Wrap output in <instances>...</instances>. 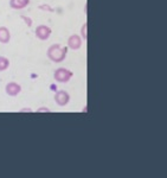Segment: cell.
I'll return each mask as SVG.
<instances>
[{"label":"cell","mask_w":167,"mask_h":178,"mask_svg":"<svg viewBox=\"0 0 167 178\" xmlns=\"http://www.w3.org/2000/svg\"><path fill=\"white\" fill-rule=\"evenodd\" d=\"M81 33H82V39H86V24L82 25V29H81Z\"/></svg>","instance_id":"10"},{"label":"cell","mask_w":167,"mask_h":178,"mask_svg":"<svg viewBox=\"0 0 167 178\" xmlns=\"http://www.w3.org/2000/svg\"><path fill=\"white\" fill-rule=\"evenodd\" d=\"M30 4V0H10V6L14 10H23Z\"/></svg>","instance_id":"8"},{"label":"cell","mask_w":167,"mask_h":178,"mask_svg":"<svg viewBox=\"0 0 167 178\" xmlns=\"http://www.w3.org/2000/svg\"><path fill=\"white\" fill-rule=\"evenodd\" d=\"M11 39V32L6 26H0V43L7 44Z\"/></svg>","instance_id":"7"},{"label":"cell","mask_w":167,"mask_h":178,"mask_svg":"<svg viewBox=\"0 0 167 178\" xmlns=\"http://www.w3.org/2000/svg\"><path fill=\"white\" fill-rule=\"evenodd\" d=\"M82 44H83L82 37L78 36V35H76V33L71 35V36L68 38V46H69L71 50H78V49H81Z\"/></svg>","instance_id":"4"},{"label":"cell","mask_w":167,"mask_h":178,"mask_svg":"<svg viewBox=\"0 0 167 178\" xmlns=\"http://www.w3.org/2000/svg\"><path fill=\"white\" fill-rule=\"evenodd\" d=\"M5 90H6L7 95H10V96H17L21 91V87L17 82H8L6 85V87H5Z\"/></svg>","instance_id":"6"},{"label":"cell","mask_w":167,"mask_h":178,"mask_svg":"<svg viewBox=\"0 0 167 178\" xmlns=\"http://www.w3.org/2000/svg\"><path fill=\"white\" fill-rule=\"evenodd\" d=\"M67 52H68V49L62 46L61 44H52L51 46L48 48L46 56L53 63H61L65 60Z\"/></svg>","instance_id":"1"},{"label":"cell","mask_w":167,"mask_h":178,"mask_svg":"<svg viewBox=\"0 0 167 178\" xmlns=\"http://www.w3.org/2000/svg\"><path fill=\"white\" fill-rule=\"evenodd\" d=\"M74 76V73L67 68H59L53 73V79L59 83H67L71 80Z\"/></svg>","instance_id":"2"},{"label":"cell","mask_w":167,"mask_h":178,"mask_svg":"<svg viewBox=\"0 0 167 178\" xmlns=\"http://www.w3.org/2000/svg\"><path fill=\"white\" fill-rule=\"evenodd\" d=\"M55 101L59 106H65L70 101V96H69V94L65 90H59L55 95Z\"/></svg>","instance_id":"5"},{"label":"cell","mask_w":167,"mask_h":178,"mask_svg":"<svg viewBox=\"0 0 167 178\" xmlns=\"http://www.w3.org/2000/svg\"><path fill=\"white\" fill-rule=\"evenodd\" d=\"M10 67V61L7 57L5 56H0V71H5L7 70Z\"/></svg>","instance_id":"9"},{"label":"cell","mask_w":167,"mask_h":178,"mask_svg":"<svg viewBox=\"0 0 167 178\" xmlns=\"http://www.w3.org/2000/svg\"><path fill=\"white\" fill-rule=\"evenodd\" d=\"M51 33H52V30L48 25H38L34 31V35L39 40H48Z\"/></svg>","instance_id":"3"},{"label":"cell","mask_w":167,"mask_h":178,"mask_svg":"<svg viewBox=\"0 0 167 178\" xmlns=\"http://www.w3.org/2000/svg\"><path fill=\"white\" fill-rule=\"evenodd\" d=\"M21 19L26 20V24H27L29 26H31V25H32V19H31V18H29V17H25V15H21Z\"/></svg>","instance_id":"11"}]
</instances>
